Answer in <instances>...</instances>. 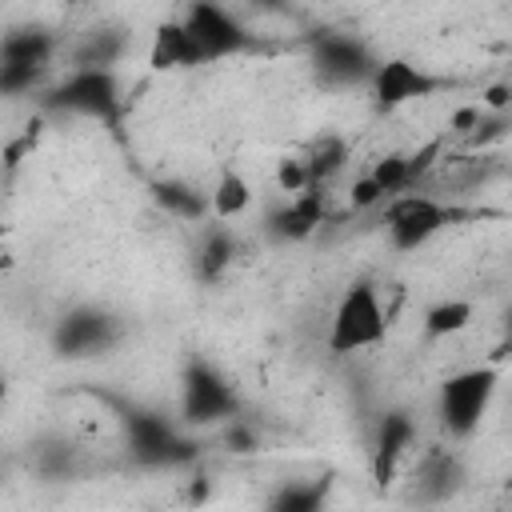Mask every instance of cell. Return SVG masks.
Masks as SVG:
<instances>
[{
    "instance_id": "277c9868",
    "label": "cell",
    "mask_w": 512,
    "mask_h": 512,
    "mask_svg": "<svg viewBox=\"0 0 512 512\" xmlns=\"http://www.w3.org/2000/svg\"><path fill=\"white\" fill-rule=\"evenodd\" d=\"M124 316L112 312L108 304H92V300H80V304H68L56 320H52V332H48V348L56 360H92V356H104L112 352L120 340H124Z\"/></svg>"
},
{
    "instance_id": "4316f807",
    "label": "cell",
    "mask_w": 512,
    "mask_h": 512,
    "mask_svg": "<svg viewBox=\"0 0 512 512\" xmlns=\"http://www.w3.org/2000/svg\"><path fill=\"white\" fill-rule=\"evenodd\" d=\"M276 188H280L284 196H300L304 188H312L308 168H304V160H300V156H284V160L276 164Z\"/></svg>"
},
{
    "instance_id": "cb8c5ba5",
    "label": "cell",
    "mask_w": 512,
    "mask_h": 512,
    "mask_svg": "<svg viewBox=\"0 0 512 512\" xmlns=\"http://www.w3.org/2000/svg\"><path fill=\"white\" fill-rule=\"evenodd\" d=\"M48 68H24V64H0V100H20L28 92H44Z\"/></svg>"
},
{
    "instance_id": "f546056e",
    "label": "cell",
    "mask_w": 512,
    "mask_h": 512,
    "mask_svg": "<svg viewBox=\"0 0 512 512\" xmlns=\"http://www.w3.org/2000/svg\"><path fill=\"white\" fill-rule=\"evenodd\" d=\"M508 104H512V88H508V80H496V84H488V88L480 92V108H484V112L508 116Z\"/></svg>"
},
{
    "instance_id": "7c38bea8",
    "label": "cell",
    "mask_w": 512,
    "mask_h": 512,
    "mask_svg": "<svg viewBox=\"0 0 512 512\" xmlns=\"http://www.w3.org/2000/svg\"><path fill=\"white\" fill-rule=\"evenodd\" d=\"M408 480H412V484H408L412 500H420V504H444V500H452V496L464 488L468 468H464V456H460L456 448L436 444V448H428V452L416 460V468H412Z\"/></svg>"
},
{
    "instance_id": "8992f818",
    "label": "cell",
    "mask_w": 512,
    "mask_h": 512,
    "mask_svg": "<svg viewBox=\"0 0 512 512\" xmlns=\"http://www.w3.org/2000/svg\"><path fill=\"white\" fill-rule=\"evenodd\" d=\"M244 416V400L236 384L208 360V356H188L180 368V424L184 428H208V424H228Z\"/></svg>"
},
{
    "instance_id": "ac0fdd59",
    "label": "cell",
    "mask_w": 512,
    "mask_h": 512,
    "mask_svg": "<svg viewBox=\"0 0 512 512\" xmlns=\"http://www.w3.org/2000/svg\"><path fill=\"white\" fill-rule=\"evenodd\" d=\"M32 468L40 480H76L84 468H88V456L76 440L68 436H40L36 448H32Z\"/></svg>"
},
{
    "instance_id": "52a82bcc",
    "label": "cell",
    "mask_w": 512,
    "mask_h": 512,
    "mask_svg": "<svg viewBox=\"0 0 512 512\" xmlns=\"http://www.w3.org/2000/svg\"><path fill=\"white\" fill-rule=\"evenodd\" d=\"M464 216H472V212L440 200L436 192H400V196H392V200L380 204V224H384L388 244L396 252L424 248L432 236H440L448 224H456Z\"/></svg>"
},
{
    "instance_id": "30bf717a",
    "label": "cell",
    "mask_w": 512,
    "mask_h": 512,
    "mask_svg": "<svg viewBox=\"0 0 512 512\" xmlns=\"http://www.w3.org/2000/svg\"><path fill=\"white\" fill-rule=\"evenodd\" d=\"M460 88L456 76H444V72H432L408 56H380L372 80H368V92H372V104L380 112H396L412 100H428L436 92H452Z\"/></svg>"
},
{
    "instance_id": "7402d4cb",
    "label": "cell",
    "mask_w": 512,
    "mask_h": 512,
    "mask_svg": "<svg viewBox=\"0 0 512 512\" xmlns=\"http://www.w3.org/2000/svg\"><path fill=\"white\" fill-rule=\"evenodd\" d=\"M472 316H476V304H472V300H464V296H444V300H436V304L424 308L420 332H424V340H448V336L464 332V328L472 324Z\"/></svg>"
},
{
    "instance_id": "603a6c76",
    "label": "cell",
    "mask_w": 512,
    "mask_h": 512,
    "mask_svg": "<svg viewBox=\"0 0 512 512\" xmlns=\"http://www.w3.org/2000/svg\"><path fill=\"white\" fill-rule=\"evenodd\" d=\"M300 160H304L312 184H328L336 172H344V164L352 160V152H348V140L344 136L328 132V136H316L308 144V152H300Z\"/></svg>"
},
{
    "instance_id": "2e32d148",
    "label": "cell",
    "mask_w": 512,
    "mask_h": 512,
    "mask_svg": "<svg viewBox=\"0 0 512 512\" xmlns=\"http://www.w3.org/2000/svg\"><path fill=\"white\" fill-rule=\"evenodd\" d=\"M200 52L192 44V36L184 32L180 16H168L152 28V40H148V68L152 72H184V68H200Z\"/></svg>"
},
{
    "instance_id": "5b68a950",
    "label": "cell",
    "mask_w": 512,
    "mask_h": 512,
    "mask_svg": "<svg viewBox=\"0 0 512 512\" xmlns=\"http://www.w3.org/2000/svg\"><path fill=\"white\" fill-rule=\"evenodd\" d=\"M384 336H388V312L380 304V288L368 276H360L340 292L324 344L332 356H352V352L376 348Z\"/></svg>"
},
{
    "instance_id": "484cf974",
    "label": "cell",
    "mask_w": 512,
    "mask_h": 512,
    "mask_svg": "<svg viewBox=\"0 0 512 512\" xmlns=\"http://www.w3.org/2000/svg\"><path fill=\"white\" fill-rule=\"evenodd\" d=\"M220 448L232 452V456H248V452L260 448V432H256L244 416H236V420H228V424L220 428Z\"/></svg>"
},
{
    "instance_id": "e0dca14e",
    "label": "cell",
    "mask_w": 512,
    "mask_h": 512,
    "mask_svg": "<svg viewBox=\"0 0 512 512\" xmlns=\"http://www.w3.org/2000/svg\"><path fill=\"white\" fill-rule=\"evenodd\" d=\"M148 196L160 212H168L172 220H184V224H208L212 220V208H208V192H200L196 184L180 180V176H156L148 184Z\"/></svg>"
},
{
    "instance_id": "83f0119b",
    "label": "cell",
    "mask_w": 512,
    "mask_h": 512,
    "mask_svg": "<svg viewBox=\"0 0 512 512\" xmlns=\"http://www.w3.org/2000/svg\"><path fill=\"white\" fill-rule=\"evenodd\" d=\"M348 204H352V212H372V208L384 204V192L368 176H356L352 188H348Z\"/></svg>"
},
{
    "instance_id": "d4e9b609",
    "label": "cell",
    "mask_w": 512,
    "mask_h": 512,
    "mask_svg": "<svg viewBox=\"0 0 512 512\" xmlns=\"http://www.w3.org/2000/svg\"><path fill=\"white\" fill-rule=\"evenodd\" d=\"M380 192H384V200H392V196H400V192H408V168H404V152H388V156H380L368 172H364Z\"/></svg>"
},
{
    "instance_id": "7a4b0ae2",
    "label": "cell",
    "mask_w": 512,
    "mask_h": 512,
    "mask_svg": "<svg viewBox=\"0 0 512 512\" xmlns=\"http://www.w3.org/2000/svg\"><path fill=\"white\" fill-rule=\"evenodd\" d=\"M40 112L52 116H84L104 124L108 132H120L124 124V88L120 76L108 68H68L56 84H44Z\"/></svg>"
},
{
    "instance_id": "6da1fadb",
    "label": "cell",
    "mask_w": 512,
    "mask_h": 512,
    "mask_svg": "<svg viewBox=\"0 0 512 512\" xmlns=\"http://www.w3.org/2000/svg\"><path fill=\"white\" fill-rule=\"evenodd\" d=\"M92 396L112 408V416L120 424L124 456L132 468L172 472V468H192L200 460L204 444L176 416H164V412H156V408H148L124 392H108V388H92Z\"/></svg>"
},
{
    "instance_id": "4fadbf2b",
    "label": "cell",
    "mask_w": 512,
    "mask_h": 512,
    "mask_svg": "<svg viewBox=\"0 0 512 512\" xmlns=\"http://www.w3.org/2000/svg\"><path fill=\"white\" fill-rule=\"evenodd\" d=\"M324 220H328L324 184H312V188H304L300 196H288L284 204H276V208L264 216V232H268L276 244H300V240H308Z\"/></svg>"
},
{
    "instance_id": "ffe728a7",
    "label": "cell",
    "mask_w": 512,
    "mask_h": 512,
    "mask_svg": "<svg viewBox=\"0 0 512 512\" xmlns=\"http://www.w3.org/2000/svg\"><path fill=\"white\" fill-rule=\"evenodd\" d=\"M328 496H332V480L328 476H312V480H284L264 512H328Z\"/></svg>"
},
{
    "instance_id": "9c48e42d",
    "label": "cell",
    "mask_w": 512,
    "mask_h": 512,
    "mask_svg": "<svg viewBox=\"0 0 512 512\" xmlns=\"http://www.w3.org/2000/svg\"><path fill=\"white\" fill-rule=\"evenodd\" d=\"M184 32L192 36L196 52L204 64L212 60H228V56H248V52H264V36L252 32L240 12H232L228 4H212V0H192L180 12Z\"/></svg>"
},
{
    "instance_id": "3957f363",
    "label": "cell",
    "mask_w": 512,
    "mask_h": 512,
    "mask_svg": "<svg viewBox=\"0 0 512 512\" xmlns=\"http://www.w3.org/2000/svg\"><path fill=\"white\" fill-rule=\"evenodd\" d=\"M500 388V368L496 364H472L460 372H448L436 388V424L440 436H448L452 444L472 440L496 400Z\"/></svg>"
},
{
    "instance_id": "4dcf8cb0",
    "label": "cell",
    "mask_w": 512,
    "mask_h": 512,
    "mask_svg": "<svg viewBox=\"0 0 512 512\" xmlns=\"http://www.w3.org/2000/svg\"><path fill=\"white\" fill-rule=\"evenodd\" d=\"M4 396H8V380L0 376V404H4Z\"/></svg>"
},
{
    "instance_id": "8fae6325",
    "label": "cell",
    "mask_w": 512,
    "mask_h": 512,
    "mask_svg": "<svg viewBox=\"0 0 512 512\" xmlns=\"http://www.w3.org/2000/svg\"><path fill=\"white\" fill-rule=\"evenodd\" d=\"M416 416L408 408H384L380 420H376V436H372V452H368V472H372V484L380 492H388L396 480H400V468L408 460V452L416 448Z\"/></svg>"
},
{
    "instance_id": "ba28073f",
    "label": "cell",
    "mask_w": 512,
    "mask_h": 512,
    "mask_svg": "<svg viewBox=\"0 0 512 512\" xmlns=\"http://www.w3.org/2000/svg\"><path fill=\"white\" fill-rule=\"evenodd\" d=\"M304 48H308V64L324 88H368V80L380 64V56L372 52V44L364 36L340 32V28L308 32Z\"/></svg>"
},
{
    "instance_id": "9a60e30c",
    "label": "cell",
    "mask_w": 512,
    "mask_h": 512,
    "mask_svg": "<svg viewBox=\"0 0 512 512\" xmlns=\"http://www.w3.org/2000/svg\"><path fill=\"white\" fill-rule=\"evenodd\" d=\"M60 52V36L44 24H16L0 36V64H24V68H52Z\"/></svg>"
},
{
    "instance_id": "d6986e66",
    "label": "cell",
    "mask_w": 512,
    "mask_h": 512,
    "mask_svg": "<svg viewBox=\"0 0 512 512\" xmlns=\"http://www.w3.org/2000/svg\"><path fill=\"white\" fill-rule=\"evenodd\" d=\"M124 52H128V36L120 28H92L72 44L68 60H72V68H108V72H116Z\"/></svg>"
},
{
    "instance_id": "44dd1931",
    "label": "cell",
    "mask_w": 512,
    "mask_h": 512,
    "mask_svg": "<svg viewBox=\"0 0 512 512\" xmlns=\"http://www.w3.org/2000/svg\"><path fill=\"white\" fill-rule=\"evenodd\" d=\"M208 208H212V220L228 224V220H240L248 208H252V184L244 172L236 168H224L208 192Z\"/></svg>"
},
{
    "instance_id": "f1b7e54d",
    "label": "cell",
    "mask_w": 512,
    "mask_h": 512,
    "mask_svg": "<svg viewBox=\"0 0 512 512\" xmlns=\"http://www.w3.org/2000/svg\"><path fill=\"white\" fill-rule=\"evenodd\" d=\"M480 116H484V108H480V104H460V108L448 116L444 136H472V128L480 124Z\"/></svg>"
},
{
    "instance_id": "5bb4252c",
    "label": "cell",
    "mask_w": 512,
    "mask_h": 512,
    "mask_svg": "<svg viewBox=\"0 0 512 512\" xmlns=\"http://www.w3.org/2000/svg\"><path fill=\"white\" fill-rule=\"evenodd\" d=\"M236 256H240V240L228 224H220V220L200 224V236L192 248V272L200 284H220Z\"/></svg>"
}]
</instances>
